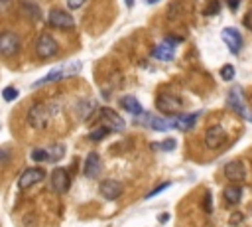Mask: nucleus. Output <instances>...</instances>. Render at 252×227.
I'll return each instance as SVG.
<instances>
[{
	"label": "nucleus",
	"mask_w": 252,
	"mask_h": 227,
	"mask_svg": "<svg viewBox=\"0 0 252 227\" xmlns=\"http://www.w3.org/2000/svg\"><path fill=\"white\" fill-rule=\"evenodd\" d=\"M83 63L81 62H69V63H63L56 69H52L45 77L38 79L34 83V87H39V85H45V83H56V81H61V79H69V77H75L79 71H81Z\"/></svg>",
	"instance_id": "obj_1"
},
{
	"label": "nucleus",
	"mask_w": 252,
	"mask_h": 227,
	"mask_svg": "<svg viewBox=\"0 0 252 227\" xmlns=\"http://www.w3.org/2000/svg\"><path fill=\"white\" fill-rule=\"evenodd\" d=\"M54 115V107L52 105H45V103H38L30 109L28 113V124L34 128H45L52 121Z\"/></svg>",
	"instance_id": "obj_2"
},
{
	"label": "nucleus",
	"mask_w": 252,
	"mask_h": 227,
	"mask_svg": "<svg viewBox=\"0 0 252 227\" xmlns=\"http://www.w3.org/2000/svg\"><path fill=\"white\" fill-rule=\"evenodd\" d=\"M58 52H59V45H58V41L54 40V36L41 34V36L38 38V41H36V54H38V58L49 60V58L58 56Z\"/></svg>",
	"instance_id": "obj_3"
},
{
	"label": "nucleus",
	"mask_w": 252,
	"mask_h": 227,
	"mask_svg": "<svg viewBox=\"0 0 252 227\" xmlns=\"http://www.w3.org/2000/svg\"><path fill=\"white\" fill-rule=\"evenodd\" d=\"M227 105H229L234 113H238L240 117H244V119H248V121L252 123V115H250L248 109H246V99H244V95H242V89H240V87H233V89L229 91Z\"/></svg>",
	"instance_id": "obj_4"
},
{
	"label": "nucleus",
	"mask_w": 252,
	"mask_h": 227,
	"mask_svg": "<svg viewBox=\"0 0 252 227\" xmlns=\"http://www.w3.org/2000/svg\"><path fill=\"white\" fill-rule=\"evenodd\" d=\"M20 50V36L14 32H2L0 34V54L4 58H12L16 56Z\"/></svg>",
	"instance_id": "obj_5"
},
{
	"label": "nucleus",
	"mask_w": 252,
	"mask_h": 227,
	"mask_svg": "<svg viewBox=\"0 0 252 227\" xmlns=\"http://www.w3.org/2000/svg\"><path fill=\"white\" fill-rule=\"evenodd\" d=\"M156 107L164 115H177L181 111V99L175 97L174 93H160L156 97Z\"/></svg>",
	"instance_id": "obj_6"
},
{
	"label": "nucleus",
	"mask_w": 252,
	"mask_h": 227,
	"mask_svg": "<svg viewBox=\"0 0 252 227\" xmlns=\"http://www.w3.org/2000/svg\"><path fill=\"white\" fill-rule=\"evenodd\" d=\"M227 143V130L221 124H213L205 130V146L209 150H217Z\"/></svg>",
	"instance_id": "obj_7"
},
{
	"label": "nucleus",
	"mask_w": 252,
	"mask_h": 227,
	"mask_svg": "<svg viewBox=\"0 0 252 227\" xmlns=\"http://www.w3.org/2000/svg\"><path fill=\"white\" fill-rule=\"evenodd\" d=\"M138 123H140V124H146V126H150V128H154V130H160V132L174 128V119L168 121V119H164V117H156V115L146 113V111L138 117Z\"/></svg>",
	"instance_id": "obj_8"
},
{
	"label": "nucleus",
	"mask_w": 252,
	"mask_h": 227,
	"mask_svg": "<svg viewBox=\"0 0 252 227\" xmlns=\"http://www.w3.org/2000/svg\"><path fill=\"white\" fill-rule=\"evenodd\" d=\"M49 184H52V190L56 194H65L69 190V184H71V178L67 174V170L63 168H54L52 176H49Z\"/></svg>",
	"instance_id": "obj_9"
},
{
	"label": "nucleus",
	"mask_w": 252,
	"mask_h": 227,
	"mask_svg": "<svg viewBox=\"0 0 252 227\" xmlns=\"http://www.w3.org/2000/svg\"><path fill=\"white\" fill-rule=\"evenodd\" d=\"M98 119L105 123V126H109L111 130H122L126 126V123L120 119V115L116 111H113L111 107H100L98 109Z\"/></svg>",
	"instance_id": "obj_10"
},
{
	"label": "nucleus",
	"mask_w": 252,
	"mask_h": 227,
	"mask_svg": "<svg viewBox=\"0 0 252 227\" xmlns=\"http://www.w3.org/2000/svg\"><path fill=\"white\" fill-rule=\"evenodd\" d=\"M49 26H54V28H65V30H71L73 26H75V20H73V16L69 14V12H65V10H59V8H54L52 12H49Z\"/></svg>",
	"instance_id": "obj_11"
},
{
	"label": "nucleus",
	"mask_w": 252,
	"mask_h": 227,
	"mask_svg": "<svg viewBox=\"0 0 252 227\" xmlns=\"http://www.w3.org/2000/svg\"><path fill=\"white\" fill-rule=\"evenodd\" d=\"M45 178V172L41 168H26L18 180V188L20 190H28L32 188L34 184H38V182H41Z\"/></svg>",
	"instance_id": "obj_12"
},
{
	"label": "nucleus",
	"mask_w": 252,
	"mask_h": 227,
	"mask_svg": "<svg viewBox=\"0 0 252 227\" xmlns=\"http://www.w3.org/2000/svg\"><path fill=\"white\" fill-rule=\"evenodd\" d=\"M221 38L227 43V48H229L231 54H238L242 50V36H240V32L236 28H225L221 32Z\"/></svg>",
	"instance_id": "obj_13"
},
{
	"label": "nucleus",
	"mask_w": 252,
	"mask_h": 227,
	"mask_svg": "<svg viewBox=\"0 0 252 227\" xmlns=\"http://www.w3.org/2000/svg\"><path fill=\"white\" fill-rule=\"evenodd\" d=\"M98 192H100V196H103L105 200H116V198L122 196L124 188H122L120 182H116V180H105V182H100Z\"/></svg>",
	"instance_id": "obj_14"
},
{
	"label": "nucleus",
	"mask_w": 252,
	"mask_h": 227,
	"mask_svg": "<svg viewBox=\"0 0 252 227\" xmlns=\"http://www.w3.org/2000/svg\"><path fill=\"white\" fill-rule=\"evenodd\" d=\"M225 178H227L229 182H233V184H240V182L246 178V170H244L242 162H238V160L229 162V164L225 166Z\"/></svg>",
	"instance_id": "obj_15"
},
{
	"label": "nucleus",
	"mask_w": 252,
	"mask_h": 227,
	"mask_svg": "<svg viewBox=\"0 0 252 227\" xmlns=\"http://www.w3.org/2000/svg\"><path fill=\"white\" fill-rule=\"evenodd\" d=\"M100 168H103V164H100V156L97 152H89V156L85 160V166H83V174L87 178H97L100 174Z\"/></svg>",
	"instance_id": "obj_16"
},
{
	"label": "nucleus",
	"mask_w": 252,
	"mask_h": 227,
	"mask_svg": "<svg viewBox=\"0 0 252 227\" xmlns=\"http://www.w3.org/2000/svg\"><path fill=\"white\" fill-rule=\"evenodd\" d=\"M199 115L201 113H191V115H179V117H175L174 119V128H177V130H189V128H193L195 126V121L199 119Z\"/></svg>",
	"instance_id": "obj_17"
},
{
	"label": "nucleus",
	"mask_w": 252,
	"mask_h": 227,
	"mask_svg": "<svg viewBox=\"0 0 252 227\" xmlns=\"http://www.w3.org/2000/svg\"><path fill=\"white\" fill-rule=\"evenodd\" d=\"M120 107H122L126 113L134 115V117H140V115L144 113V109H142L140 101H138L136 97H132V95H126V97H122V99H120Z\"/></svg>",
	"instance_id": "obj_18"
},
{
	"label": "nucleus",
	"mask_w": 252,
	"mask_h": 227,
	"mask_svg": "<svg viewBox=\"0 0 252 227\" xmlns=\"http://www.w3.org/2000/svg\"><path fill=\"white\" fill-rule=\"evenodd\" d=\"M174 48L172 45H168L166 41H162L160 45H156V48L152 50V58L154 60H160V62H172L174 60Z\"/></svg>",
	"instance_id": "obj_19"
},
{
	"label": "nucleus",
	"mask_w": 252,
	"mask_h": 227,
	"mask_svg": "<svg viewBox=\"0 0 252 227\" xmlns=\"http://www.w3.org/2000/svg\"><path fill=\"white\" fill-rule=\"evenodd\" d=\"M223 196H225L227 204H231V206L238 204L240 198H242V188H240V184H231V186H227L225 192H223Z\"/></svg>",
	"instance_id": "obj_20"
},
{
	"label": "nucleus",
	"mask_w": 252,
	"mask_h": 227,
	"mask_svg": "<svg viewBox=\"0 0 252 227\" xmlns=\"http://www.w3.org/2000/svg\"><path fill=\"white\" fill-rule=\"evenodd\" d=\"M63 152H65V146L59 144V143H56V144H52V146H47V148H45L47 162H58V160L63 156Z\"/></svg>",
	"instance_id": "obj_21"
},
{
	"label": "nucleus",
	"mask_w": 252,
	"mask_h": 227,
	"mask_svg": "<svg viewBox=\"0 0 252 227\" xmlns=\"http://www.w3.org/2000/svg\"><path fill=\"white\" fill-rule=\"evenodd\" d=\"M109 126H97V128H93L91 132H89V139L91 141H103L105 139V136L109 134Z\"/></svg>",
	"instance_id": "obj_22"
},
{
	"label": "nucleus",
	"mask_w": 252,
	"mask_h": 227,
	"mask_svg": "<svg viewBox=\"0 0 252 227\" xmlns=\"http://www.w3.org/2000/svg\"><path fill=\"white\" fill-rule=\"evenodd\" d=\"M221 77L225 79V81H233V77H234V67L233 65H223V69H221Z\"/></svg>",
	"instance_id": "obj_23"
},
{
	"label": "nucleus",
	"mask_w": 252,
	"mask_h": 227,
	"mask_svg": "<svg viewBox=\"0 0 252 227\" xmlns=\"http://www.w3.org/2000/svg\"><path fill=\"white\" fill-rule=\"evenodd\" d=\"M2 97H4V101H14V99L18 97V89H14V87H6V89L2 91Z\"/></svg>",
	"instance_id": "obj_24"
},
{
	"label": "nucleus",
	"mask_w": 252,
	"mask_h": 227,
	"mask_svg": "<svg viewBox=\"0 0 252 227\" xmlns=\"http://www.w3.org/2000/svg\"><path fill=\"white\" fill-rule=\"evenodd\" d=\"M154 148H158V150H174L175 148V141L174 139H168V141H164L160 144H154Z\"/></svg>",
	"instance_id": "obj_25"
},
{
	"label": "nucleus",
	"mask_w": 252,
	"mask_h": 227,
	"mask_svg": "<svg viewBox=\"0 0 252 227\" xmlns=\"http://www.w3.org/2000/svg\"><path fill=\"white\" fill-rule=\"evenodd\" d=\"M32 160H36V162H43V160H47L45 150H43V148H36V150H32Z\"/></svg>",
	"instance_id": "obj_26"
},
{
	"label": "nucleus",
	"mask_w": 252,
	"mask_h": 227,
	"mask_svg": "<svg viewBox=\"0 0 252 227\" xmlns=\"http://www.w3.org/2000/svg\"><path fill=\"white\" fill-rule=\"evenodd\" d=\"M168 188H170V182H164V184H162V186H158L156 190H152V192H150V194L146 196V200H150V198H154V196L162 194V192H164V190H168Z\"/></svg>",
	"instance_id": "obj_27"
},
{
	"label": "nucleus",
	"mask_w": 252,
	"mask_h": 227,
	"mask_svg": "<svg viewBox=\"0 0 252 227\" xmlns=\"http://www.w3.org/2000/svg\"><path fill=\"white\" fill-rule=\"evenodd\" d=\"M85 2H87V0H67V6H69L71 10H77V8H81Z\"/></svg>",
	"instance_id": "obj_28"
},
{
	"label": "nucleus",
	"mask_w": 252,
	"mask_h": 227,
	"mask_svg": "<svg viewBox=\"0 0 252 227\" xmlns=\"http://www.w3.org/2000/svg\"><path fill=\"white\" fill-rule=\"evenodd\" d=\"M203 206H205V209L211 213V209H213V206H211V194L207 192V198H205V202H203Z\"/></svg>",
	"instance_id": "obj_29"
},
{
	"label": "nucleus",
	"mask_w": 252,
	"mask_h": 227,
	"mask_svg": "<svg viewBox=\"0 0 252 227\" xmlns=\"http://www.w3.org/2000/svg\"><path fill=\"white\" fill-rule=\"evenodd\" d=\"M219 12V2H217V0H215V2L209 6V10H207V14H217Z\"/></svg>",
	"instance_id": "obj_30"
},
{
	"label": "nucleus",
	"mask_w": 252,
	"mask_h": 227,
	"mask_svg": "<svg viewBox=\"0 0 252 227\" xmlns=\"http://www.w3.org/2000/svg\"><path fill=\"white\" fill-rule=\"evenodd\" d=\"M164 41H166L168 45H172V48H174V45H177V43H179L181 40H179V38H166Z\"/></svg>",
	"instance_id": "obj_31"
},
{
	"label": "nucleus",
	"mask_w": 252,
	"mask_h": 227,
	"mask_svg": "<svg viewBox=\"0 0 252 227\" xmlns=\"http://www.w3.org/2000/svg\"><path fill=\"white\" fill-rule=\"evenodd\" d=\"M227 4H229L231 8H236V6L240 4V0H227Z\"/></svg>",
	"instance_id": "obj_32"
},
{
	"label": "nucleus",
	"mask_w": 252,
	"mask_h": 227,
	"mask_svg": "<svg viewBox=\"0 0 252 227\" xmlns=\"http://www.w3.org/2000/svg\"><path fill=\"white\" fill-rule=\"evenodd\" d=\"M146 2H148V4H156V2H158V0H146Z\"/></svg>",
	"instance_id": "obj_33"
}]
</instances>
